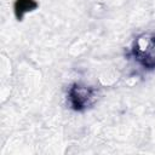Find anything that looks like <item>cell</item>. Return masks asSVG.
<instances>
[{
	"mask_svg": "<svg viewBox=\"0 0 155 155\" xmlns=\"http://www.w3.org/2000/svg\"><path fill=\"white\" fill-rule=\"evenodd\" d=\"M145 45H143V42L138 39L133 52L137 57V59L147 68L151 69L155 67V36L151 38H145L143 39Z\"/></svg>",
	"mask_w": 155,
	"mask_h": 155,
	"instance_id": "6da1fadb",
	"label": "cell"
},
{
	"mask_svg": "<svg viewBox=\"0 0 155 155\" xmlns=\"http://www.w3.org/2000/svg\"><path fill=\"white\" fill-rule=\"evenodd\" d=\"M93 90L85 87V86H80V85H74L70 91H69V98H70V103L74 110H82L86 107H88L94 98L93 94Z\"/></svg>",
	"mask_w": 155,
	"mask_h": 155,
	"instance_id": "7a4b0ae2",
	"label": "cell"
},
{
	"mask_svg": "<svg viewBox=\"0 0 155 155\" xmlns=\"http://www.w3.org/2000/svg\"><path fill=\"white\" fill-rule=\"evenodd\" d=\"M38 7V2L35 0H16L13 4L15 16L18 21H22L24 13L33 11Z\"/></svg>",
	"mask_w": 155,
	"mask_h": 155,
	"instance_id": "3957f363",
	"label": "cell"
}]
</instances>
